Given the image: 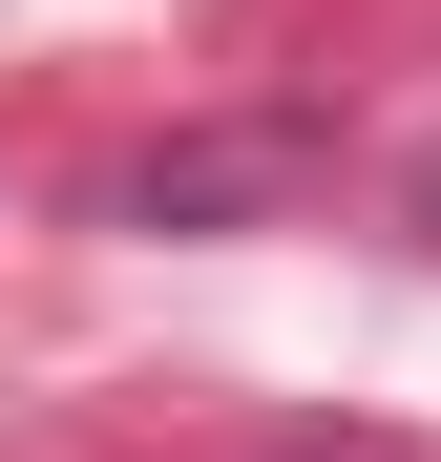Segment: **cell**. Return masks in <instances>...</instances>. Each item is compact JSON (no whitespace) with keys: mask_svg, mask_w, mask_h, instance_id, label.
<instances>
[{"mask_svg":"<svg viewBox=\"0 0 441 462\" xmlns=\"http://www.w3.org/2000/svg\"><path fill=\"white\" fill-rule=\"evenodd\" d=\"M273 189H294V147H169L126 210H147V231H189V210H273Z\"/></svg>","mask_w":441,"mask_h":462,"instance_id":"1","label":"cell"}]
</instances>
